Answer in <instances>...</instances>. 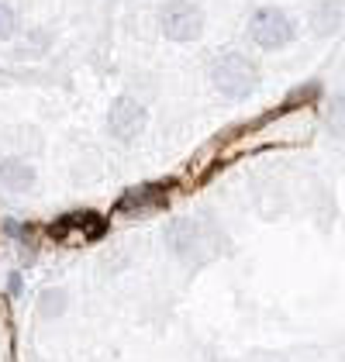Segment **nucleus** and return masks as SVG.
<instances>
[{"label":"nucleus","instance_id":"4","mask_svg":"<svg viewBox=\"0 0 345 362\" xmlns=\"http://www.w3.org/2000/svg\"><path fill=\"white\" fill-rule=\"evenodd\" d=\"M107 132L117 141H135L145 132V107L128 93L115 97L111 111H107Z\"/></svg>","mask_w":345,"mask_h":362},{"label":"nucleus","instance_id":"2","mask_svg":"<svg viewBox=\"0 0 345 362\" xmlns=\"http://www.w3.org/2000/svg\"><path fill=\"white\" fill-rule=\"evenodd\" d=\"M249 35H252V42L259 49L276 52V49H287L290 42L297 38V25H293V18L287 11H280V7H259L249 18Z\"/></svg>","mask_w":345,"mask_h":362},{"label":"nucleus","instance_id":"8","mask_svg":"<svg viewBox=\"0 0 345 362\" xmlns=\"http://www.w3.org/2000/svg\"><path fill=\"white\" fill-rule=\"evenodd\" d=\"M69 228H76L80 231V238H97L100 235V221L93 218V214H69V218H62L59 224H52V235H59V231H69Z\"/></svg>","mask_w":345,"mask_h":362},{"label":"nucleus","instance_id":"7","mask_svg":"<svg viewBox=\"0 0 345 362\" xmlns=\"http://www.w3.org/2000/svg\"><path fill=\"white\" fill-rule=\"evenodd\" d=\"M163 187H142V190H131V194H124L121 197V211H139V207H156V204H163Z\"/></svg>","mask_w":345,"mask_h":362},{"label":"nucleus","instance_id":"12","mask_svg":"<svg viewBox=\"0 0 345 362\" xmlns=\"http://www.w3.org/2000/svg\"><path fill=\"white\" fill-rule=\"evenodd\" d=\"M11 293H21V276H18V273L11 276Z\"/></svg>","mask_w":345,"mask_h":362},{"label":"nucleus","instance_id":"6","mask_svg":"<svg viewBox=\"0 0 345 362\" xmlns=\"http://www.w3.org/2000/svg\"><path fill=\"white\" fill-rule=\"evenodd\" d=\"M201 245V231H197V224L194 221H176L170 231V249L176 255H183V259H190L194 252Z\"/></svg>","mask_w":345,"mask_h":362},{"label":"nucleus","instance_id":"3","mask_svg":"<svg viewBox=\"0 0 345 362\" xmlns=\"http://www.w3.org/2000/svg\"><path fill=\"white\" fill-rule=\"evenodd\" d=\"M163 35L170 42H197L204 31V11L194 0H170L159 14Z\"/></svg>","mask_w":345,"mask_h":362},{"label":"nucleus","instance_id":"9","mask_svg":"<svg viewBox=\"0 0 345 362\" xmlns=\"http://www.w3.org/2000/svg\"><path fill=\"white\" fill-rule=\"evenodd\" d=\"M317 31H321V35L339 31V4H321V7H317Z\"/></svg>","mask_w":345,"mask_h":362},{"label":"nucleus","instance_id":"1","mask_svg":"<svg viewBox=\"0 0 345 362\" xmlns=\"http://www.w3.org/2000/svg\"><path fill=\"white\" fill-rule=\"evenodd\" d=\"M211 80L218 86V93H225L231 100H242L259 86V66L242 52H225V56L214 59Z\"/></svg>","mask_w":345,"mask_h":362},{"label":"nucleus","instance_id":"11","mask_svg":"<svg viewBox=\"0 0 345 362\" xmlns=\"http://www.w3.org/2000/svg\"><path fill=\"white\" fill-rule=\"evenodd\" d=\"M14 31H18V14L7 4H0V42H7Z\"/></svg>","mask_w":345,"mask_h":362},{"label":"nucleus","instance_id":"10","mask_svg":"<svg viewBox=\"0 0 345 362\" xmlns=\"http://www.w3.org/2000/svg\"><path fill=\"white\" fill-rule=\"evenodd\" d=\"M62 307H66V293H62V290H49V293H45V297H42V314H45V317H56V314H62Z\"/></svg>","mask_w":345,"mask_h":362},{"label":"nucleus","instance_id":"5","mask_svg":"<svg viewBox=\"0 0 345 362\" xmlns=\"http://www.w3.org/2000/svg\"><path fill=\"white\" fill-rule=\"evenodd\" d=\"M0 183L11 190V194H28L35 187V169L18 159V156H4L0 159Z\"/></svg>","mask_w":345,"mask_h":362}]
</instances>
